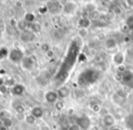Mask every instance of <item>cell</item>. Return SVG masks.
Returning <instances> with one entry per match:
<instances>
[{
	"label": "cell",
	"mask_w": 133,
	"mask_h": 130,
	"mask_svg": "<svg viewBox=\"0 0 133 130\" xmlns=\"http://www.w3.org/2000/svg\"><path fill=\"white\" fill-rule=\"evenodd\" d=\"M101 73L96 69H86L80 74L78 76L77 82L80 86H88L92 85L100 78Z\"/></svg>",
	"instance_id": "6da1fadb"
},
{
	"label": "cell",
	"mask_w": 133,
	"mask_h": 130,
	"mask_svg": "<svg viewBox=\"0 0 133 130\" xmlns=\"http://www.w3.org/2000/svg\"><path fill=\"white\" fill-rule=\"evenodd\" d=\"M8 58L11 62L15 64H18L21 63L22 60L24 58V53L22 50H20L19 48H13L12 50H10L8 55Z\"/></svg>",
	"instance_id": "7a4b0ae2"
},
{
	"label": "cell",
	"mask_w": 133,
	"mask_h": 130,
	"mask_svg": "<svg viewBox=\"0 0 133 130\" xmlns=\"http://www.w3.org/2000/svg\"><path fill=\"white\" fill-rule=\"evenodd\" d=\"M115 122H116L115 117L110 113L103 115V116H102V125L105 127H110L111 128L115 125Z\"/></svg>",
	"instance_id": "3957f363"
},
{
	"label": "cell",
	"mask_w": 133,
	"mask_h": 130,
	"mask_svg": "<svg viewBox=\"0 0 133 130\" xmlns=\"http://www.w3.org/2000/svg\"><path fill=\"white\" fill-rule=\"evenodd\" d=\"M44 98H45L46 102L50 103V104H55L59 100V96L55 91H48L44 95Z\"/></svg>",
	"instance_id": "277c9868"
},
{
	"label": "cell",
	"mask_w": 133,
	"mask_h": 130,
	"mask_svg": "<svg viewBox=\"0 0 133 130\" xmlns=\"http://www.w3.org/2000/svg\"><path fill=\"white\" fill-rule=\"evenodd\" d=\"M47 7L51 13H59L63 8V5L58 1H51L48 3Z\"/></svg>",
	"instance_id": "5b68a950"
},
{
	"label": "cell",
	"mask_w": 133,
	"mask_h": 130,
	"mask_svg": "<svg viewBox=\"0 0 133 130\" xmlns=\"http://www.w3.org/2000/svg\"><path fill=\"white\" fill-rule=\"evenodd\" d=\"M21 66L25 70H31L34 67V66H35V62H34V60L32 59L30 56H25V57H24L23 60H22Z\"/></svg>",
	"instance_id": "8992f818"
},
{
	"label": "cell",
	"mask_w": 133,
	"mask_h": 130,
	"mask_svg": "<svg viewBox=\"0 0 133 130\" xmlns=\"http://www.w3.org/2000/svg\"><path fill=\"white\" fill-rule=\"evenodd\" d=\"M121 76V81L125 84H130L133 81V70L131 69H127Z\"/></svg>",
	"instance_id": "52a82bcc"
},
{
	"label": "cell",
	"mask_w": 133,
	"mask_h": 130,
	"mask_svg": "<svg viewBox=\"0 0 133 130\" xmlns=\"http://www.w3.org/2000/svg\"><path fill=\"white\" fill-rule=\"evenodd\" d=\"M77 25L80 29H88L91 26V22L89 17H81L77 22Z\"/></svg>",
	"instance_id": "ba28073f"
},
{
	"label": "cell",
	"mask_w": 133,
	"mask_h": 130,
	"mask_svg": "<svg viewBox=\"0 0 133 130\" xmlns=\"http://www.w3.org/2000/svg\"><path fill=\"white\" fill-rule=\"evenodd\" d=\"M124 60H125V56H124V54L121 51L117 52L113 56V57H112V61H113V63L115 64V65H117V67L119 65L124 64Z\"/></svg>",
	"instance_id": "9c48e42d"
},
{
	"label": "cell",
	"mask_w": 133,
	"mask_h": 130,
	"mask_svg": "<svg viewBox=\"0 0 133 130\" xmlns=\"http://www.w3.org/2000/svg\"><path fill=\"white\" fill-rule=\"evenodd\" d=\"M77 124L80 126L82 129H87L90 127L91 122H90V119L87 116H82V117H79L77 119Z\"/></svg>",
	"instance_id": "30bf717a"
},
{
	"label": "cell",
	"mask_w": 133,
	"mask_h": 130,
	"mask_svg": "<svg viewBox=\"0 0 133 130\" xmlns=\"http://www.w3.org/2000/svg\"><path fill=\"white\" fill-rule=\"evenodd\" d=\"M57 94H58V96H59V98H61V99L66 98V97H68L69 95H70V89H69L67 86H61V87L57 90Z\"/></svg>",
	"instance_id": "8fae6325"
},
{
	"label": "cell",
	"mask_w": 133,
	"mask_h": 130,
	"mask_svg": "<svg viewBox=\"0 0 133 130\" xmlns=\"http://www.w3.org/2000/svg\"><path fill=\"white\" fill-rule=\"evenodd\" d=\"M24 92H25V87L21 84H16L12 89V93L15 96H22Z\"/></svg>",
	"instance_id": "7c38bea8"
},
{
	"label": "cell",
	"mask_w": 133,
	"mask_h": 130,
	"mask_svg": "<svg viewBox=\"0 0 133 130\" xmlns=\"http://www.w3.org/2000/svg\"><path fill=\"white\" fill-rule=\"evenodd\" d=\"M31 114L33 115V116H35L36 119H38V118H41L43 116V115H44V111H43L42 107H35L33 109H32Z\"/></svg>",
	"instance_id": "4fadbf2b"
},
{
	"label": "cell",
	"mask_w": 133,
	"mask_h": 130,
	"mask_svg": "<svg viewBox=\"0 0 133 130\" xmlns=\"http://www.w3.org/2000/svg\"><path fill=\"white\" fill-rule=\"evenodd\" d=\"M117 46V42L114 38H109L105 41V48L107 49H114Z\"/></svg>",
	"instance_id": "5bb4252c"
},
{
	"label": "cell",
	"mask_w": 133,
	"mask_h": 130,
	"mask_svg": "<svg viewBox=\"0 0 133 130\" xmlns=\"http://www.w3.org/2000/svg\"><path fill=\"white\" fill-rule=\"evenodd\" d=\"M21 38L24 42H30L35 38V34L31 33V32H25L22 35Z\"/></svg>",
	"instance_id": "9a60e30c"
},
{
	"label": "cell",
	"mask_w": 133,
	"mask_h": 130,
	"mask_svg": "<svg viewBox=\"0 0 133 130\" xmlns=\"http://www.w3.org/2000/svg\"><path fill=\"white\" fill-rule=\"evenodd\" d=\"M27 26H28V23H27L26 21H25V19H24V20H20V21H18L17 23H16V26H17L18 29L21 30V31H24V32L26 31Z\"/></svg>",
	"instance_id": "2e32d148"
},
{
	"label": "cell",
	"mask_w": 133,
	"mask_h": 130,
	"mask_svg": "<svg viewBox=\"0 0 133 130\" xmlns=\"http://www.w3.org/2000/svg\"><path fill=\"white\" fill-rule=\"evenodd\" d=\"M30 28L32 30V33L35 34V33H39L42 29V26L39 23H33L30 25Z\"/></svg>",
	"instance_id": "e0dca14e"
},
{
	"label": "cell",
	"mask_w": 133,
	"mask_h": 130,
	"mask_svg": "<svg viewBox=\"0 0 133 130\" xmlns=\"http://www.w3.org/2000/svg\"><path fill=\"white\" fill-rule=\"evenodd\" d=\"M2 123H3V127H5V128L7 129H10L12 128L13 127V120L11 119V117H8V118H5V119L2 120Z\"/></svg>",
	"instance_id": "ac0fdd59"
},
{
	"label": "cell",
	"mask_w": 133,
	"mask_h": 130,
	"mask_svg": "<svg viewBox=\"0 0 133 130\" xmlns=\"http://www.w3.org/2000/svg\"><path fill=\"white\" fill-rule=\"evenodd\" d=\"M36 121V118L33 116L32 114H29V115H26L25 117V122L28 125H34Z\"/></svg>",
	"instance_id": "d6986e66"
},
{
	"label": "cell",
	"mask_w": 133,
	"mask_h": 130,
	"mask_svg": "<svg viewBox=\"0 0 133 130\" xmlns=\"http://www.w3.org/2000/svg\"><path fill=\"white\" fill-rule=\"evenodd\" d=\"M64 107H65V103H64V101L62 100V99H59V100L54 104V107H55V109L57 111H62L64 108Z\"/></svg>",
	"instance_id": "ffe728a7"
},
{
	"label": "cell",
	"mask_w": 133,
	"mask_h": 130,
	"mask_svg": "<svg viewBox=\"0 0 133 130\" xmlns=\"http://www.w3.org/2000/svg\"><path fill=\"white\" fill-rule=\"evenodd\" d=\"M101 16V13L98 10H94L89 14V18L91 20H98Z\"/></svg>",
	"instance_id": "44dd1931"
},
{
	"label": "cell",
	"mask_w": 133,
	"mask_h": 130,
	"mask_svg": "<svg viewBox=\"0 0 133 130\" xmlns=\"http://www.w3.org/2000/svg\"><path fill=\"white\" fill-rule=\"evenodd\" d=\"M35 15L33 14V13H27V14H25V20L27 22V23H34V21H35Z\"/></svg>",
	"instance_id": "7402d4cb"
},
{
	"label": "cell",
	"mask_w": 133,
	"mask_h": 130,
	"mask_svg": "<svg viewBox=\"0 0 133 130\" xmlns=\"http://www.w3.org/2000/svg\"><path fill=\"white\" fill-rule=\"evenodd\" d=\"M91 109L92 110V112H94L97 114V113H100L101 111L102 110V107H101V105L98 104V103H94L93 105H91Z\"/></svg>",
	"instance_id": "603a6c76"
},
{
	"label": "cell",
	"mask_w": 133,
	"mask_h": 130,
	"mask_svg": "<svg viewBox=\"0 0 133 130\" xmlns=\"http://www.w3.org/2000/svg\"><path fill=\"white\" fill-rule=\"evenodd\" d=\"M9 52L8 50L6 49V48H0V60L4 59L5 57L8 56Z\"/></svg>",
	"instance_id": "cb8c5ba5"
},
{
	"label": "cell",
	"mask_w": 133,
	"mask_h": 130,
	"mask_svg": "<svg viewBox=\"0 0 133 130\" xmlns=\"http://www.w3.org/2000/svg\"><path fill=\"white\" fill-rule=\"evenodd\" d=\"M4 84H5L6 86H13V87H14V86L16 85L15 79L12 78H8L5 79V83H4Z\"/></svg>",
	"instance_id": "d4e9b609"
},
{
	"label": "cell",
	"mask_w": 133,
	"mask_h": 130,
	"mask_svg": "<svg viewBox=\"0 0 133 130\" xmlns=\"http://www.w3.org/2000/svg\"><path fill=\"white\" fill-rule=\"evenodd\" d=\"M117 72H118V74H119V75H122L123 73L125 72V71L128 69V67H127V66L125 65V64H122V65H119V66H118L117 67Z\"/></svg>",
	"instance_id": "484cf974"
},
{
	"label": "cell",
	"mask_w": 133,
	"mask_h": 130,
	"mask_svg": "<svg viewBox=\"0 0 133 130\" xmlns=\"http://www.w3.org/2000/svg\"><path fill=\"white\" fill-rule=\"evenodd\" d=\"M125 24L129 26V28H130V30H133V15L128 16V18H127V20H126V23Z\"/></svg>",
	"instance_id": "4316f807"
},
{
	"label": "cell",
	"mask_w": 133,
	"mask_h": 130,
	"mask_svg": "<svg viewBox=\"0 0 133 130\" xmlns=\"http://www.w3.org/2000/svg\"><path fill=\"white\" fill-rule=\"evenodd\" d=\"M15 110H16V112L17 113V114H24L25 109L23 105H17L16 107H15Z\"/></svg>",
	"instance_id": "83f0119b"
},
{
	"label": "cell",
	"mask_w": 133,
	"mask_h": 130,
	"mask_svg": "<svg viewBox=\"0 0 133 130\" xmlns=\"http://www.w3.org/2000/svg\"><path fill=\"white\" fill-rule=\"evenodd\" d=\"M41 50L47 53L48 51L51 50V46H50L49 44H47V43H44V44H42V46H41Z\"/></svg>",
	"instance_id": "f1b7e54d"
},
{
	"label": "cell",
	"mask_w": 133,
	"mask_h": 130,
	"mask_svg": "<svg viewBox=\"0 0 133 130\" xmlns=\"http://www.w3.org/2000/svg\"><path fill=\"white\" fill-rule=\"evenodd\" d=\"M8 114H9V113L7 112V111H5V110L0 111V119L4 120V119H5V118L10 117V116H9Z\"/></svg>",
	"instance_id": "f546056e"
},
{
	"label": "cell",
	"mask_w": 133,
	"mask_h": 130,
	"mask_svg": "<svg viewBox=\"0 0 133 130\" xmlns=\"http://www.w3.org/2000/svg\"><path fill=\"white\" fill-rule=\"evenodd\" d=\"M7 86H5V84H2L0 85V94L1 95H5V94L7 93Z\"/></svg>",
	"instance_id": "4dcf8cb0"
},
{
	"label": "cell",
	"mask_w": 133,
	"mask_h": 130,
	"mask_svg": "<svg viewBox=\"0 0 133 130\" xmlns=\"http://www.w3.org/2000/svg\"><path fill=\"white\" fill-rule=\"evenodd\" d=\"M79 36L82 38H84L88 36V29H80L79 30Z\"/></svg>",
	"instance_id": "1f68e13d"
},
{
	"label": "cell",
	"mask_w": 133,
	"mask_h": 130,
	"mask_svg": "<svg viewBox=\"0 0 133 130\" xmlns=\"http://www.w3.org/2000/svg\"><path fill=\"white\" fill-rule=\"evenodd\" d=\"M68 130H82V128L78 124H72L71 126H69Z\"/></svg>",
	"instance_id": "d6a6232c"
},
{
	"label": "cell",
	"mask_w": 133,
	"mask_h": 130,
	"mask_svg": "<svg viewBox=\"0 0 133 130\" xmlns=\"http://www.w3.org/2000/svg\"><path fill=\"white\" fill-rule=\"evenodd\" d=\"M112 10H113V12L115 13V14H121V7H119V5H115Z\"/></svg>",
	"instance_id": "836d02e7"
},
{
	"label": "cell",
	"mask_w": 133,
	"mask_h": 130,
	"mask_svg": "<svg viewBox=\"0 0 133 130\" xmlns=\"http://www.w3.org/2000/svg\"><path fill=\"white\" fill-rule=\"evenodd\" d=\"M16 119L19 120V121H20V120H24V121H25V116H24V114H16Z\"/></svg>",
	"instance_id": "e575fe53"
},
{
	"label": "cell",
	"mask_w": 133,
	"mask_h": 130,
	"mask_svg": "<svg viewBox=\"0 0 133 130\" xmlns=\"http://www.w3.org/2000/svg\"><path fill=\"white\" fill-rule=\"evenodd\" d=\"M121 30H122L123 33H127V32L129 31V30H130V28H129V26L126 25V24H124L122 26H121Z\"/></svg>",
	"instance_id": "d590c367"
},
{
	"label": "cell",
	"mask_w": 133,
	"mask_h": 130,
	"mask_svg": "<svg viewBox=\"0 0 133 130\" xmlns=\"http://www.w3.org/2000/svg\"><path fill=\"white\" fill-rule=\"evenodd\" d=\"M54 56V51L53 49H51L50 51H48L47 53H46V56H47V57H49V58L53 57Z\"/></svg>",
	"instance_id": "8d00e7d4"
},
{
	"label": "cell",
	"mask_w": 133,
	"mask_h": 130,
	"mask_svg": "<svg viewBox=\"0 0 133 130\" xmlns=\"http://www.w3.org/2000/svg\"><path fill=\"white\" fill-rule=\"evenodd\" d=\"M39 11H40L41 14H44L48 11V7H43L41 8H39Z\"/></svg>",
	"instance_id": "74e56055"
},
{
	"label": "cell",
	"mask_w": 133,
	"mask_h": 130,
	"mask_svg": "<svg viewBox=\"0 0 133 130\" xmlns=\"http://www.w3.org/2000/svg\"><path fill=\"white\" fill-rule=\"evenodd\" d=\"M40 130H50V127H48L47 125H43V126H41Z\"/></svg>",
	"instance_id": "f35d334b"
},
{
	"label": "cell",
	"mask_w": 133,
	"mask_h": 130,
	"mask_svg": "<svg viewBox=\"0 0 133 130\" xmlns=\"http://www.w3.org/2000/svg\"><path fill=\"white\" fill-rule=\"evenodd\" d=\"M123 41H124L125 43H129L130 41V37L126 36V37H124V38H123Z\"/></svg>",
	"instance_id": "ab89813d"
},
{
	"label": "cell",
	"mask_w": 133,
	"mask_h": 130,
	"mask_svg": "<svg viewBox=\"0 0 133 130\" xmlns=\"http://www.w3.org/2000/svg\"><path fill=\"white\" fill-rule=\"evenodd\" d=\"M110 130H121V128L119 127H111Z\"/></svg>",
	"instance_id": "60d3db41"
},
{
	"label": "cell",
	"mask_w": 133,
	"mask_h": 130,
	"mask_svg": "<svg viewBox=\"0 0 133 130\" xmlns=\"http://www.w3.org/2000/svg\"><path fill=\"white\" fill-rule=\"evenodd\" d=\"M128 4H130V7H133V1H127Z\"/></svg>",
	"instance_id": "b9f144b4"
},
{
	"label": "cell",
	"mask_w": 133,
	"mask_h": 130,
	"mask_svg": "<svg viewBox=\"0 0 133 130\" xmlns=\"http://www.w3.org/2000/svg\"><path fill=\"white\" fill-rule=\"evenodd\" d=\"M131 113H132V116H133V108H132V110H131Z\"/></svg>",
	"instance_id": "7bdbcfd3"
},
{
	"label": "cell",
	"mask_w": 133,
	"mask_h": 130,
	"mask_svg": "<svg viewBox=\"0 0 133 130\" xmlns=\"http://www.w3.org/2000/svg\"><path fill=\"white\" fill-rule=\"evenodd\" d=\"M8 130H15V129H13V128H10V129H8Z\"/></svg>",
	"instance_id": "ee69618b"
}]
</instances>
